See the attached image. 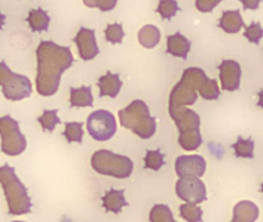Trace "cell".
Instances as JSON below:
<instances>
[{
	"label": "cell",
	"mask_w": 263,
	"mask_h": 222,
	"mask_svg": "<svg viewBox=\"0 0 263 222\" xmlns=\"http://www.w3.org/2000/svg\"><path fill=\"white\" fill-rule=\"evenodd\" d=\"M177 195L181 200L187 203H202L207 200L205 185L199 177H180L175 185Z\"/></svg>",
	"instance_id": "8"
},
{
	"label": "cell",
	"mask_w": 263,
	"mask_h": 222,
	"mask_svg": "<svg viewBox=\"0 0 263 222\" xmlns=\"http://www.w3.org/2000/svg\"><path fill=\"white\" fill-rule=\"evenodd\" d=\"M0 134L2 137V151L8 156H17L27 148L25 136L20 129L19 123L10 115L0 119Z\"/></svg>",
	"instance_id": "6"
},
{
	"label": "cell",
	"mask_w": 263,
	"mask_h": 222,
	"mask_svg": "<svg viewBox=\"0 0 263 222\" xmlns=\"http://www.w3.org/2000/svg\"><path fill=\"white\" fill-rule=\"evenodd\" d=\"M0 84L4 97L13 101L28 98L33 91L30 79L13 72L4 60L0 63Z\"/></svg>",
	"instance_id": "5"
},
{
	"label": "cell",
	"mask_w": 263,
	"mask_h": 222,
	"mask_svg": "<svg viewBox=\"0 0 263 222\" xmlns=\"http://www.w3.org/2000/svg\"><path fill=\"white\" fill-rule=\"evenodd\" d=\"M26 20L28 22L32 32H42L44 31H48L50 17L47 14V11L44 10L41 7L31 9Z\"/></svg>",
	"instance_id": "20"
},
{
	"label": "cell",
	"mask_w": 263,
	"mask_h": 222,
	"mask_svg": "<svg viewBox=\"0 0 263 222\" xmlns=\"http://www.w3.org/2000/svg\"><path fill=\"white\" fill-rule=\"evenodd\" d=\"M181 10L176 0H160L156 12L161 15L162 20H170Z\"/></svg>",
	"instance_id": "29"
},
{
	"label": "cell",
	"mask_w": 263,
	"mask_h": 222,
	"mask_svg": "<svg viewBox=\"0 0 263 222\" xmlns=\"http://www.w3.org/2000/svg\"><path fill=\"white\" fill-rule=\"evenodd\" d=\"M70 106L71 107H92L93 97L91 86H82L81 88L70 87Z\"/></svg>",
	"instance_id": "19"
},
{
	"label": "cell",
	"mask_w": 263,
	"mask_h": 222,
	"mask_svg": "<svg viewBox=\"0 0 263 222\" xmlns=\"http://www.w3.org/2000/svg\"><path fill=\"white\" fill-rule=\"evenodd\" d=\"M58 111L59 109H58L51 110L45 109L43 113V115L38 117L37 120L41 123L44 132L46 131H48L50 133L53 132L56 125L61 123V120L58 116Z\"/></svg>",
	"instance_id": "26"
},
{
	"label": "cell",
	"mask_w": 263,
	"mask_h": 222,
	"mask_svg": "<svg viewBox=\"0 0 263 222\" xmlns=\"http://www.w3.org/2000/svg\"><path fill=\"white\" fill-rule=\"evenodd\" d=\"M105 39L107 42H110L112 44L116 43H122V40L125 33L123 30L122 24L114 23V24L107 25V28L104 30Z\"/></svg>",
	"instance_id": "30"
},
{
	"label": "cell",
	"mask_w": 263,
	"mask_h": 222,
	"mask_svg": "<svg viewBox=\"0 0 263 222\" xmlns=\"http://www.w3.org/2000/svg\"><path fill=\"white\" fill-rule=\"evenodd\" d=\"M178 143L184 151H193L198 149L202 143L200 129L180 133Z\"/></svg>",
	"instance_id": "22"
},
{
	"label": "cell",
	"mask_w": 263,
	"mask_h": 222,
	"mask_svg": "<svg viewBox=\"0 0 263 222\" xmlns=\"http://www.w3.org/2000/svg\"><path fill=\"white\" fill-rule=\"evenodd\" d=\"M73 41L78 46L80 57L85 61L93 60L100 52L95 29L81 27Z\"/></svg>",
	"instance_id": "12"
},
{
	"label": "cell",
	"mask_w": 263,
	"mask_h": 222,
	"mask_svg": "<svg viewBox=\"0 0 263 222\" xmlns=\"http://www.w3.org/2000/svg\"><path fill=\"white\" fill-rule=\"evenodd\" d=\"M118 3V0H98L97 8L102 12H109L113 10Z\"/></svg>",
	"instance_id": "33"
},
{
	"label": "cell",
	"mask_w": 263,
	"mask_h": 222,
	"mask_svg": "<svg viewBox=\"0 0 263 222\" xmlns=\"http://www.w3.org/2000/svg\"><path fill=\"white\" fill-rule=\"evenodd\" d=\"M0 182L9 207V214L23 215L31 212L28 190L15 173V168L5 163L0 168Z\"/></svg>",
	"instance_id": "2"
},
{
	"label": "cell",
	"mask_w": 263,
	"mask_h": 222,
	"mask_svg": "<svg viewBox=\"0 0 263 222\" xmlns=\"http://www.w3.org/2000/svg\"><path fill=\"white\" fill-rule=\"evenodd\" d=\"M83 125L84 123H79V122H70V123L66 122L65 131L62 133V135L66 137L68 143H70L72 142L82 143L84 134Z\"/></svg>",
	"instance_id": "24"
},
{
	"label": "cell",
	"mask_w": 263,
	"mask_h": 222,
	"mask_svg": "<svg viewBox=\"0 0 263 222\" xmlns=\"http://www.w3.org/2000/svg\"><path fill=\"white\" fill-rule=\"evenodd\" d=\"M181 217L189 222L201 221L203 211L195 203H187L180 206Z\"/></svg>",
	"instance_id": "27"
},
{
	"label": "cell",
	"mask_w": 263,
	"mask_h": 222,
	"mask_svg": "<svg viewBox=\"0 0 263 222\" xmlns=\"http://www.w3.org/2000/svg\"><path fill=\"white\" fill-rule=\"evenodd\" d=\"M198 94L196 89L185 79L181 77L174 86L169 97V114L176 113L186 106H192L196 102Z\"/></svg>",
	"instance_id": "9"
},
{
	"label": "cell",
	"mask_w": 263,
	"mask_h": 222,
	"mask_svg": "<svg viewBox=\"0 0 263 222\" xmlns=\"http://www.w3.org/2000/svg\"><path fill=\"white\" fill-rule=\"evenodd\" d=\"M259 210L253 202L241 200L233 208V222H253L258 219Z\"/></svg>",
	"instance_id": "17"
},
{
	"label": "cell",
	"mask_w": 263,
	"mask_h": 222,
	"mask_svg": "<svg viewBox=\"0 0 263 222\" xmlns=\"http://www.w3.org/2000/svg\"><path fill=\"white\" fill-rule=\"evenodd\" d=\"M244 21L239 10H229L223 12L218 26L226 33L235 34L244 27Z\"/></svg>",
	"instance_id": "18"
},
{
	"label": "cell",
	"mask_w": 263,
	"mask_h": 222,
	"mask_svg": "<svg viewBox=\"0 0 263 222\" xmlns=\"http://www.w3.org/2000/svg\"><path fill=\"white\" fill-rule=\"evenodd\" d=\"M192 43L180 32L167 37V53L175 57L187 60V54L190 52Z\"/></svg>",
	"instance_id": "15"
},
{
	"label": "cell",
	"mask_w": 263,
	"mask_h": 222,
	"mask_svg": "<svg viewBox=\"0 0 263 222\" xmlns=\"http://www.w3.org/2000/svg\"><path fill=\"white\" fill-rule=\"evenodd\" d=\"M221 89L223 90L233 91L239 89L241 81V69L239 63L235 60H223L218 66Z\"/></svg>",
	"instance_id": "11"
},
{
	"label": "cell",
	"mask_w": 263,
	"mask_h": 222,
	"mask_svg": "<svg viewBox=\"0 0 263 222\" xmlns=\"http://www.w3.org/2000/svg\"><path fill=\"white\" fill-rule=\"evenodd\" d=\"M260 192L262 193L263 194V183L261 184V189H260Z\"/></svg>",
	"instance_id": "37"
},
{
	"label": "cell",
	"mask_w": 263,
	"mask_h": 222,
	"mask_svg": "<svg viewBox=\"0 0 263 222\" xmlns=\"http://www.w3.org/2000/svg\"><path fill=\"white\" fill-rule=\"evenodd\" d=\"M242 3L243 9L247 10H256L259 8L260 3L262 0H239Z\"/></svg>",
	"instance_id": "34"
},
{
	"label": "cell",
	"mask_w": 263,
	"mask_h": 222,
	"mask_svg": "<svg viewBox=\"0 0 263 222\" xmlns=\"http://www.w3.org/2000/svg\"><path fill=\"white\" fill-rule=\"evenodd\" d=\"M161 40V32L154 25H146L138 32V40L141 46L147 49L155 48Z\"/></svg>",
	"instance_id": "21"
},
{
	"label": "cell",
	"mask_w": 263,
	"mask_h": 222,
	"mask_svg": "<svg viewBox=\"0 0 263 222\" xmlns=\"http://www.w3.org/2000/svg\"><path fill=\"white\" fill-rule=\"evenodd\" d=\"M206 165L205 160L201 156H179L175 160V171L179 177H201L205 172Z\"/></svg>",
	"instance_id": "10"
},
{
	"label": "cell",
	"mask_w": 263,
	"mask_h": 222,
	"mask_svg": "<svg viewBox=\"0 0 263 222\" xmlns=\"http://www.w3.org/2000/svg\"><path fill=\"white\" fill-rule=\"evenodd\" d=\"M152 222H175L170 208L165 205H155L150 212Z\"/></svg>",
	"instance_id": "25"
},
{
	"label": "cell",
	"mask_w": 263,
	"mask_h": 222,
	"mask_svg": "<svg viewBox=\"0 0 263 222\" xmlns=\"http://www.w3.org/2000/svg\"><path fill=\"white\" fill-rule=\"evenodd\" d=\"M222 0H196L195 6L199 12H211Z\"/></svg>",
	"instance_id": "32"
},
{
	"label": "cell",
	"mask_w": 263,
	"mask_h": 222,
	"mask_svg": "<svg viewBox=\"0 0 263 222\" xmlns=\"http://www.w3.org/2000/svg\"><path fill=\"white\" fill-rule=\"evenodd\" d=\"M235 150V157H242V158L252 159L254 157V147H255V141L252 137L248 139H243L241 136H238L237 142L234 144L231 145Z\"/></svg>",
	"instance_id": "23"
},
{
	"label": "cell",
	"mask_w": 263,
	"mask_h": 222,
	"mask_svg": "<svg viewBox=\"0 0 263 222\" xmlns=\"http://www.w3.org/2000/svg\"><path fill=\"white\" fill-rule=\"evenodd\" d=\"M37 59L36 90L40 95L50 97L59 89L61 76L74 62L70 48L53 41H41L36 50Z\"/></svg>",
	"instance_id": "1"
},
{
	"label": "cell",
	"mask_w": 263,
	"mask_h": 222,
	"mask_svg": "<svg viewBox=\"0 0 263 222\" xmlns=\"http://www.w3.org/2000/svg\"><path fill=\"white\" fill-rule=\"evenodd\" d=\"M245 32L243 35L251 43L259 44L260 40L263 37V29L259 22H252L249 26H245Z\"/></svg>",
	"instance_id": "31"
},
{
	"label": "cell",
	"mask_w": 263,
	"mask_h": 222,
	"mask_svg": "<svg viewBox=\"0 0 263 222\" xmlns=\"http://www.w3.org/2000/svg\"><path fill=\"white\" fill-rule=\"evenodd\" d=\"M165 157V154H161L160 149L156 150V151H150L147 150L146 152L145 157L144 158L145 165L144 168H150L155 171H159L163 165L165 164L164 158Z\"/></svg>",
	"instance_id": "28"
},
{
	"label": "cell",
	"mask_w": 263,
	"mask_h": 222,
	"mask_svg": "<svg viewBox=\"0 0 263 222\" xmlns=\"http://www.w3.org/2000/svg\"><path fill=\"white\" fill-rule=\"evenodd\" d=\"M84 5L89 8H97L98 0H83Z\"/></svg>",
	"instance_id": "35"
},
{
	"label": "cell",
	"mask_w": 263,
	"mask_h": 222,
	"mask_svg": "<svg viewBox=\"0 0 263 222\" xmlns=\"http://www.w3.org/2000/svg\"><path fill=\"white\" fill-rule=\"evenodd\" d=\"M87 129L97 141H107L117 131V122L113 114L106 109H98L89 115Z\"/></svg>",
	"instance_id": "7"
},
{
	"label": "cell",
	"mask_w": 263,
	"mask_h": 222,
	"mask_svg": "<svg viewBox=\"0 0 263 222\" xmlns=\"http://www.w3.org/2000/svg\"><path fill=\"white\" fill-rule=\"evenodd\" d=\"M125 190H116L111 188L106 192L105 195L101 197L102 207L105 209L106 212H113L118 214L121 212L123 207L129 206L124 197Z\"/></svg>",
	"instance_id": "16"
},
{
	"label": "cell",
	"mask_w": 263,
	"mask_h": 222,
	"mask_svg": "<svg viewBox=\"0 0 263 222\" xmlns=\"http://www.w3.org/2000/svg\"><path fill=\"white\" fill-rule=\"evenodd\" d=\"M91 166L103 175L118 179L127 178L132 175L134 163L127 156L115 154L108 150H99L92 155Z\"/></svg>",
	"instance_id": "4"
},
{
	"label": "cell",
	"mask_w": 263,
	"mask_h": 222,
	"mask_svg": "<svg viewBox=\"0 0 263 222\" xmlns=\"http://www.w3.org/2000/svg\"><path fill=\"white\" fill-rule=\"evenodd\" d=\"M258 96L259 97V100H258L256 105L258 106H260V107L263 108V90L259 91L258 92Z\"/></svg>",
	"instance_id": "36"
},
{
	"label": "cell",
	"mask_w": 263,
	"mask_h": 222,
	"mask_svg": "<svg viewBox=\"0 0 263 222\" xmlns=\"http://www.w3.org/2000/svg\"><path fill=\"white\" fill-rule=\"evenodd\" d=\"M121 126L130 130L143 140H147L156 133L155 117L150 114L148 106L141 100H135L118 111Z\"/></svg>",
	"instance_id": "3"
},
{
	"label": "cell",
	"mask_w": 263,
	"mask_h": 222,
	"mask_svg": "<svg viewBox=\"0 0 263 222\" xmlns=\"http://www.w3.org/2000/svg\"><path fill=\"white\" fill-rule=\"evenodd\" d=\"M97 86L100 88L99 97H110L115 99L119 94L122 81L120 80L119 73H112L107 70V73L98 79Z\"/></svg>",
	"instance_id": "14"
},
{
	"label": "cell",
	"mask_w": 263,
	"mask_h": 222,
	"mask_svg": "<svg viewBox=\"0 0 263 222\" xmlns=\"http://www.w3.org/2000/svg\"><path fill=\"white\" fill-rule=\"evenodd\" d=\"M171 117L175 120L179 133L200 129L201 120L199 115L189 108L184 107L179 109L172 114Z\"/></svg>",
	"instance_id": "13"
}]
</instances>
